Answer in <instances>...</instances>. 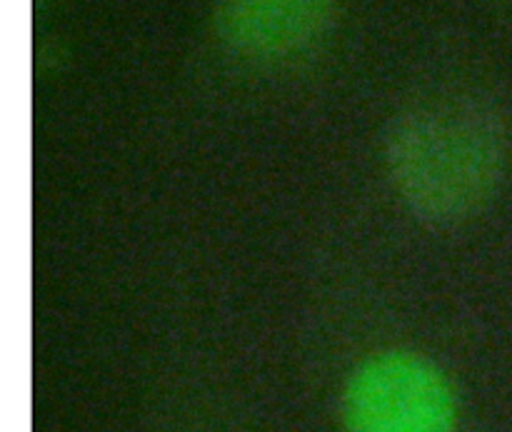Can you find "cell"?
<instances>
[{
    "label": "cell",
    "instance_id": "cell-1",
    "mask_svg": "<svg viewBox=\"0 0 512 432\" xmlns=\"http://www.w3.org/2000/svg\"><path fill=\"white\" fill-rule=\"evenodd\" d=\"M505 163V138L483 105L438 98L398 118L388 140V170L398 195L430 218H460L493 198Z\"/></svg>",
    "mask_w": 512,
    "mask_h": 432
},
{
    "label": "cell",
    "instance_id": "cell-2",
    "mask_svg": "<svg viewBox=\"0 0 512 432\" xmlns=\"http://www.w3.org/2000/svg\"><path fill=\"white\" fill-rule=\"evenodd\" d=\"M455 420L448 378L420 355H373L345 385L348 432H455Z\"/></svg>",
    "mask_w": 512,
    "mask_h": 432
},
{
    "label": "cell",
    "instance_id": "cell-3",
    "mask_svg": "<svg viewBox=\"0 0 512 432\" xmlns=\"http://www.w3.org/2000/svg\"><path fill=\"white\" fill-rule=\"evenodd\" d=\"M333 15L335 0H218L213 30L235 53L275 58L318 40Z\"/></svg>",
    "mask_w": 512,
    "mask_h": 432
}]
</instances>
